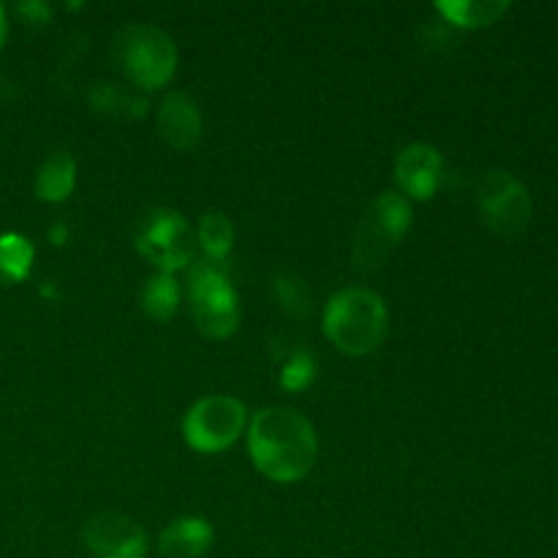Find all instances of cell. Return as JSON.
Listing matches in <instances>:
<instances>
[{
	"label": "cell",
	"mask_w": 558,
	"mask_h": 558,
	"mask_svg": "<svg viewBox=\"0 0 558 558\" xmlns=\"http://www.w3.org/2000/svg\"><path fill=\"white\" fill-rule=\"evenodd\" d=\"M216 543V529L202 515H180L158 534L163 558H202Z\"/></svg>",
	"instance_id": "7c38bea8"
},
{
	"label": "cell",
	"mask_w": 558,
	"mask_h": 558,
	"mask_svg": "<svg viewBox=\"0 0 558 558\" xmlns=\"http://www.w3.org/2000/svg\"><path fill=\"white\" fill-rule=\"evenodd\" d=\"M5 36H9V20H5V9L0 5V49H3Z\"/></svg>",
	"instance_id": "603a6c76"
},
{
	"label": "cell",
	"mask_w": 558,
	"mask_h": 558,
	"mask_svg": "<svg viewBox=\"0 0 558 558\" xmlns=\"http://www.w3.org/2000/svg\"><path fill=\"white\" fill-rule=\"evenodd\" d=\"M441 20L461 31H483L496 25L510 11L507 0H439L434 5Z\"/></svg>",
	"instance_id": "5bb4252c"
},
{
	"label": "cell",
	"mask_w": 558,
	"mask_h": 558,
	"mask_svg": "<svg viewBox=\"0 0 558 558\" xmlns=\"http://www.w3.org/2000/svg\"><path fill=\"white\" fill-rule=\"evenodd\" d=\"M316 374H319V365H316L314 352L300 347L283 360L281 374H278V385L287 392H305L316 381Z\"/></svg>",
	"instance_id": "ffe728a7"
},
{
	"label": "cell",
	"mask_w": 558,
	"mask_h": 558,
	"mask_svg": "<svg viewBox=\"0 0 558 558\" xmlns=\"http://www.w3.org/2000/svg\"><path fill=\"white\" fill-rule=\"evenodd\" d=\"M272 292H276L278 305L289 316H294V319H308L314 298H311V289L303 278H298L294 272H278L276 281H272Z\"/></svg>",
	"instance_id": "ac0fdd59"
},
{
	"label": "cell",
	"mask_w": 558,
	"mask_h": 558,
	"mask_svg": "<svg viewBox=\"0 0 558 558\" xmlns=\"http://www.w3.org/2000/svg\"><path fill=\"white\" fill-rule=\"evenodd\" d=\"M180 303H183V289L180 281L169 272H153L140 289V308L147 319L167 325L178 316Z\"/></svg>",
	"instance_id": "9a60e30c"
},
{
	"label": "cell",
	"mask_w": 558,
	"mask_h": 558,
	"mask_svg": "<svg viewBox=\"0 0 558 558\" xmlns=\"http://www.w3.org/2000/svg\"><path fill=\"white\" fill-rule=\"evenodd\" d=\"M477 207L485 227L499 238H518L532 221V194L507 169H488L477 180Z\"/></svg>",
	"instance_id": "ba28073f"
},
{
	"label": "cell",
	"mask_w": 558,
	"mask_h": 558,
	"mask_svg": "<svg viewBox=\"0 0 558 558\" xmlns=\"http://www.w3.org/2000/svg\"><path fill=\"white\" fill-rule=\"evenodd\" d=\"M202 129H205V123H202L199 104L189 93L174 90L163 98L161 107H158V131L172 150L185 153L199 145Z\"/></svg>",
	"instance_id": "8fae6325"
},
{
	"label": "cell",
	"mask_w": 558,
	"mask_h": 558,
	"mask_svg": "<svg viewBox=\"0 0 558 558\" xmlns=\"http://www.w3.org/2000/svg\"><path fill=\"white\" fill-rule=\"evenodd\" d=\"M16 16H20L25 25L31 27H41L52 20V9L41 0H27V3H16Z\"/></svg>",
	"instance_id": "44dd1931"
},
{
	"label": "cell",
	"mask_w": 558,
	"mask_h": 558,
	"mask_svg": "<svg viewBox=\"0 0 558 558\" xmlns=\"http://www.w3.org/2000/svg\"><path fill=\"white\" fill-rule=\"evenodd\" d=\"M398 194L409 202H428L445 183V156L428 142H412L396 158Z\"/></svg>",
	"instance_id": "30bf717a"
},
{
	"label": "cell",
	"mask_w": 558,
	"mask_h": 558,
	"mask_svg": "<svg viewBox=\"0 0 558 558\" xmlns=\"http://www.w3.org/2000/svg\"><path fill=\"white\" fill-rule=\"evenodd\" d=\"M196 245L205 254V262L213 265H227V259L232 256L234 248V223L227 213L207 210L199 218V227H196Z\"/></svg>",
	"instance_id": "2e32d148"
},
{
	"label": "cell",
	"mask_w": 558,
	"mask_h": 558,
	"mask_svg": "<svg viewBox=\"0 0 558 558\" xmlns=\"http://www.w3.org/2000/svg\"><path fill=\"white\" fill-rule=\"evenodd\" d=\"M114 65L136 90H161L178 71V47L172 36L153 25H125L114 33Z\"/></svg>",
	"instance_id": "3957f363"
},
{
	"label": "cell",
	"mask_w": 558,
	"mask_h": 558,
	"mask_svg": "<svg viewBox=\"0 0 558 558\" xmlns=\"http://www.w3.org/2000/svg\"><path fill=\"white\" fill-rule=\"evenodd\" d=\"M248 409L234 396H205L185 412L180 434L194 452L218 456L238 445L248 428Z\"/></svg>",
	"instance_id": "52a82bcc"
},
{
	"label": "cell",
	"mask_w": 558,
	"mask_h": 558,
	"mask_svg": "<svg viewBox=\"0 0 558 558\" xmlns=\"http://www.w3.org/2000/svg\"><path fill=\"white\" fill-rule=\"evenodd\" d=\"M90 107L98 114H118V118H140L147 104L142 98L129 96L118 85H96L90 90Z\"/></svg>",
	"instance_id": "d6986e66"
},
{
	"label": "cell",
	"mask_w": 558,
	"mask_h": 558,
	"mask_svg": "<svg viewBox=\"0 0 558 558\" xmlns=\"http://www.w3.org/2000/svg\"><path fill=\"white\" fill-rule=\"evenodd\" d=\"M76 189V161L71 153L60 150L52 153L41 167L36 169V180H33V194L38 202L47 205H60L69 199Z\"/></svg>",
	"instance_id": "4fadbf2b"
},
{
	"label": "cell",
	"mask_w": 558,
	"mask_h": 558,
	"mask_svg": "<svg viewBox=\"0 0 558 558\" xmlns=\"http://www.w3.org/2000/svg\"><path fill=\"white\" fill-rule=\"evenodd\" d=\"M36 248L31 240L20 232L0 234V281L22 283L33 270Z\"/></svg>",
	"instance_id": "e0dca14e"
},
{
	"label": "cell",
	"mask_w": 558,
	"mask_h": 558,
	"mask_svg": "<svg viewBox=\"0 0 558 558\" xmlns=\"http://www.w3.org/2000/svg\"><path fill=\"white\" fill-rule=\"evenodd\" d=\"M191 322L210 341H227L240 327V294L221 265L194 262L185 278Z\"/></svg>",
	"instance_id": "277c9868"
},
{
	"label": "cell",
	"mask_w": 558,
	"mask_h": 558,
	"mask_svg": "<svg viewBox=\"0 0 558 558\" xmlns=\"http://www.w3.org/2000/svg\"><path fill=\"white\" fill-rule=\"evenodd\" d=\"M322 330L341 354L368 357L390 336V308L374 289L347 287L327 300Z\"/></svg>",
	"instance_id": "7a4b0ae2"
},
{
	"label": "cell",
	"mask_w": 558,
	"mask_h": 558,
	"mask_svg": "<svg viewBox=\"0 0 558 558\" xmlns=\"http://www.w3.org/2000/svg\"><path fill=\"white\" fill-rule=\"evenodd\" d=\"M49 240H52L54 245H63L65 240H69V229H65L63 223H54V227L49 229Z\"/></svg>",
	"instance_id": "7402d4cb"
},
{
	"label": "cell",
	"mask_w": 558,
	"mask_h": 558,
	"mask_svg": "<svg viewBox=\"0 0 558 558\" xmlns=\"http://www.w3.org/2000/svg\"><path fill=\"white\" fill-rule=\"evenodd\" d=\"M134 245L156 272L174 276L194 265L196 232L189 218L174 207H150L136 223Z\"/></svg>",
	"instance_id": "8992f818"
},
{
	"label": "cell",
	"mask_w": 558,
	"mask_h": 558,
	"mask_svg": "<svg viewBox=\"0 0 558 558\" xmlns=\"http://www.w3.org/2000/svg\"><path fill=\"white\" fill-rule=\"evenodd\" d=\"M414 221V207L398 191H385L376 196L363 213L354 232L352 262L354 270L374 272L390 259L392 251L401 245Z\"/></svg>",
	"instance_id": "5b68a950"
},
{
	"label": "cell",
	"mask_w": 558,
	"mask_h": 558,
	"mask_svg": "<svg viewBox=\"0 0 558 558\" xmlns=\"http://www.w3.org/2000/svg\"><path fill=\"white\" fill-rule=\"evenodd\" d=\"M82 543L96 558H145L147 532L123 512H98L82 526Z\"/></svg>",
	"instance_id": "9c48e42d"
},
{
	"label": "cell",
	"mask_w": 558,
	"mask_h": 558,
	"mask_svg": "<svg viewBox=\"0 0 558 558\" xmlns=\"http://www.w3.org/2000/svg\"><path fill=\"white\" fill-rule=\"evenodd\" d=\"M248 456L256 472L276 485L303 483L319 458V436L300 409L265 407L245 428Z\"/></svg>",
	"instance_id": "6da1fadb"
}]
</instances>
